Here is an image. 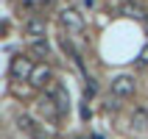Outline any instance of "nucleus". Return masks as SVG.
<instances>
[{
  "instance_id": "9b49d317",
  "label": "nucleus",
  "mask_w": 148,
  "mask_h": 139,
  "mask_svg": "<svg viewBox=\"0 0 148 139\" xmlns=\"http://www.w3.org/2000/svg\"><path fill=\"white\" fill-rule=\"evenodd\" d=\"M8 92H11L14 98H31L34 86H25V83H20V81H11V83H8Z\"/></svg>"
},
{
  "instance_id": "ddd939ff",
  "label": "nucleus",
  "mask_w": 148,
  "mask_h": 139,
  "mask_svg": "<svg viewBox=\"0 0 148 139\" xmlns=\"http://www.w3.org/2000/svg\"><path fill=\"white\" fill-rule=\"evenodd\" d=\"M134 64L140 67V70H143V67H148V45L140 50V53H137V61H134Z\"/></svg>"
},
{
  "instance_id": "f3484780",
  "label": "nucleus",
  "mask_w": 148,
  "mask_h": 139,
  "mask_svg": "<svg viewBox=\"0 0 148 139\" xmlns=\"http://www.w3.org/2000/svg\"><path fill=\"white\" fill-rule=\"evenodd\" d=\"M31 139H48V136H42V134H36V136H31Z\"/></svg>"
},
{
  "instance_id": "2eb2a0df",
  "label": "nucleus",
  "mask_w": 148,
  "mask_h": 139,
  "mask_svg": "<svg viewBox=\"0 0 148 139\" xmlns=\"http://www.w3.org/2000/svg\"><path fill=\"white\" fill-rule=\"evenodd\" d=\"M84 3V8H95V0H81Z\"/></svg>"
},
{
  "instance_id": "dca6fc26",
  "label": "nucleus",
  "mask_w": 148,
  "mask_h": 139,
  "mask_svg": "<svg viewBox=\"0 0 148 139\" xmlns=\"http://www.w3.org/2000/svg\"><path fill=\"white\" fill-rule=\"evenodd\" d=\"M143 28H145V36H148V20H145V22H143Z\"/></svg>"
},
{
  "instance_id": "f8f14e48",
  "label": "nucleus",
  "mask_w": 148,
  "mask_h": 139,
  "mask_svg": "<svg viewBox=\"0 0 148 139\" xmlns=\"http://www.w3.org/2000/svg\"><path fill=\"white\" fill-rule=\"evenodd\" d=\"M14 125L20 128V131H25V134H31V136H36V134H34V120H31L28 114H17V117H14Z\"/></svg>"
},
{
  "instance_id": "423d86ee",
  "label": "nucleus",
  "mask_w": 148,
  "mask_h": 139,
  "mask_svg": "<svg viewBox=\"0 0 148 139\" xmlns=\"http://www.w3.org/2000/svg\"><path fill=\"white\" fill-rule=\"evenodd\" d=\"M120 14L129 17V20H140V22H145V20H148V11H145V6H143L140 0H123Z\"/></svg>"
},
{
  "instance_id": "a211bd4d",
  "label": "nucleus",
  "mask_w": 148,
  "mask_h": 139,
  "mask_svg": "<svg viewBox=\"0 0 148 139\" xmlns=\"http://www.w3.org/2000/svg\"><path fill=\"white\" fill-rule=\"evenodd\" d=\"M90 139H103V136H98V134H92V136H90Z\"/></svg>"
},
{
  "instance_id": "f257e3e1",
  "label": "nucleus",
  "mask_w": 148,
  "mask_h": 139,
  "mask_svg": "<svg viewBox=\"0 0 148 139\" xmlns=\"http://www.w3.org/2000/svg\"><path fill=\"white\" fill-rule=\"evenodd\" d=\"M34 58L31 56H23V53H17V56H11V61H8V75L14 78V81H28L34 73Z\"/></svg>"
},
{
  "instance_id": "9d476101",
  "label": "nucleus",
  "mask_w": 148,
  "mask_h": 139,
  "mask_svg": "<svg viewBox=\"0 0 148 139\" xmlns=\"http://www.w3.org/2000/svg\"><path fill=\"white\" fill-rule=\"evenodd\" d=\"M132 128L137 134H148V111L145 108H134L132 111Z\"/></svg>"
},
{
  "instance_id": "6e6552de",
  "label": "nucleus",
  "mask_w": 148,
  "mask_h": 139,
  "mask_svg": "<svg viewBox=\"0 0 148 139\" xmlns=\"http://www.w3.org/2000/svg\"><path fill=\"white\" fill-rule=\"evenodd\" d=\"M36 108H39V114L48 120V123H59V117H62V111H59V106L53 103V98H42L39 103H36Z\"/></svg>"
},
{
  "instance_id": "39448f33",
  "label": "nucleus",
  "mask_w": 148,
  "mask_h": 139,
  "mask_svg": "<svg viewBox=\"0 0 148 139\" xmlns=\"http://www.w3.org/2000/svg\"><path fill=\"white\" fill-rule=\"evenodd\" d=\"M23 31H25V36H31V39H45L48 22H45V17H28L23 22Z\"/></svg>"
},
{
  "instance_id": "4468645a",
  "label": "nucleus",
  "mask_w": 148,
  "mask_h": 139,
  "mask_svg": "<svg viewBox=\"0 0 148 139\" xmlns=\"http://www.w3.org/2000/svg\"><path fill=\"white\" fill-rule=\"evenodd\" d=\"M95 92H98V86H95V81L90 78V83L84 86V98H87V100H90V98H95Z\"/></svg>"
},
{
  "instance_id": "1a4fd4ad",
  "label": "nucleus",
  "mask_w": 148,
  "mask_h": 139,
  "mask_svg": "<svg viewBox=\"0 0 148 139\" xmlns=\"http://www.w3.org/2000/svg\"><path fill=\"white\" fill-rule=\"evenodd\" d=\"M28 56H31V58H48L50 56V42L48 39H31V45H28Z\"/></svg>"
},
{
  "instance_id": "0eeeda50",
  "label": "nucleus",
  "mask_w": 148,
  "mask_h": 139,
  "mask_svg": "<svg viewBox=\"0 0 148 139\" xmlns=\"http://www.w3.org/2000/svg\"><path fill=\"white\" fill-rule=\"evenodd\" d=\"M48 98H53V103L59 106L62 114L70 111V98H67V89L62 86V83H50V86H48Z\"/></svg>"
},
{
  "instance_id": "f03ea898",
  "label": "nucleus",
  "mask_w": 148,
  "mask_h": 139,
  "mask_svg": "<svg viewBox=\"0 0 148 139\" xmlns=\"http://www.w3.org/2000/svg\"><path fill=\"white\" fill-rule=\"evenodd\" d=\"M134 89H137V81H134V75H129V73L112 75V81H109V92H112L115 98H132Z\"/></svg>"
},
{
  "instance_id": "7ed1b4c3",
  "label": "nucleus",
  "mask_w": 148,
  "mask_h": 139,
  "mask_svg": "<svg viewBox=\"0 0 148 139\" xmlns=\"http://www.w3.org/2000/svg\"><path fill=\"white\" fill-rule=\"evenodd\" d=\"M59 22H62L64 31H73V33L84 31V14L78 11V8H73V6L59 8Z\"/></svg>"
},
{
  "instance_id": "20e7f679",
  "label": "nucleus",
  "mask_w": 148,
  "mask_h": 139,
  "mask_svg": "<svg viewBox=\"0 0 148 139\" xmlns=\"http://www.w3.org/2000/svg\"><path fill=\"white\" fill-rule=\"evenodd\" d=\"M28 81H31L34 89H45V86H50V83H53V70H50L48 64H36Z\"/></svg>"
}]
</instances>
